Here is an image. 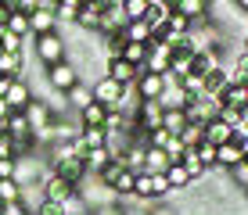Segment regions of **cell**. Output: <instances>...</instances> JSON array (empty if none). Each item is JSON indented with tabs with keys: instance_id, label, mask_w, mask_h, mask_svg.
Segmentation results:
<instances>
[{
	"instance_id": "obj_46",
	"label": "cell",
	"mask_w": 248,
	"mask_h": 215,
	"mask_svg": "<svg viewBox=\"0 0 248 215\" xmlns=\"http://www.w3.org/2000/svg\"><path fill=\"white\" fill-rule=\"evenodd\" d=\"M234 7H237V11H245V14H248V0H234Z\"/></svg>"
},
{
	"instance_id": "obj_10",
	"label": "cell",
	"mask_w": 248,
	"mask_h": 215,
	"mask_svg": "<svg viewBox=\"0 0 248 215\" xmlns=\"http://www.w3.org/2000/svg\"><path fill=\"white\" fill-rule=\"evenodd\" d=\"M230 140H234V126H230V122H223L219 115L205 122V143L219 147V143H230Z\"/></svg>"
},
{
	"instance_id": "obj_8",
	"label": "cell",
	"mask_w": 248,
	"mask_h": 215,
	"mask_svg": "<svg viewBox=\"0 0 248 215\" xmlns=\"http://www.w3.org/2000/svg\"><path fill=\"white\" fill-rule=\"evenodd\" d=\"M108 4H97V0H87L79 7V18H76V29L83 32H101V14H105Z\"/></svg>"
},
{
	"instance_id": "obj_18",
	"label": "cell",
	"mask_w": 248,
	"mask_h": 215,
	"mask_svg": "<svg viewBox=\"0 0 248 215\" xmlns=\"http://www.w3.org/2000/svg\"><path fill=\"white\" fill-rule=\"evenodd\" d=\"M79 147H83V151L108 147V133H105L101 126H83V133H79Z\"/></svg>"
},
{
	"instance_id": "obj_2",
	"label": "cell",
	"mask_w": 248,
	"mask_h": 215,
	"mask_svg": "<svg viewBox=\"0 0 248 215\" xmlns=\"http://www.w3.org/2000/svg\"><path fill=\"white\" fill-rule=\"evenodd\" d=\"M44 83L54 93H68L76 83H83V72H79V65H76V61H68V57H65V61L44 68Z\"/></svg>"
},
{
	"instance_id": "obj_39",
	"label": "cell",
	"mask_w": 248,
	"mask_h": 215,
	"mask_svg": "<svg viewBox=\"0 0 248 215\" xmlns=\"http://www.w3.org/2000/svg\"><path fill=\"white\" fill-rule=\"evenodd\" d=\"M0 179H15V158H0Z\"/></svg>"
},
{
	"instance_id": "obj_35",
	"label": "cell",
	"mask_w": 248,
	"mask_h": 215,
	"mask_svg": "<svg viewBox=\"0 0 248 215\" xmlns=\"http://www.w3.org/2000/svg\"><path fill=\"white\" fill-rule=\"evenodd\" d=\"M166 29H169V32H180V36H184V32H187V29H191V22H187V18H184V14H176V11H169V18H166Z\"/></svg>"
},
{
	"instance_id": "obj_5",
	"label": "cell",
	"mask_w": 248,
	"mask_h": 215,
	"mask_svg": "<svg viewBox=\"0 0 248 215\" xmlns=\"http://www.w3.org/2000/svg\"><path fill=\"white\" fill-rule=\"evenodd\" d=\"M72 190H76V186L68 183V179H62L54 169H47L44 179H40V194H44V201H54V204H58V201H65Z\"/></svg>"
},
{
	"instance_id": "obj_40",
	"label": "cell",
	"mask_w": 248,
	"mask_h": 215,
	"mask_svg": "<svg viewBox=\"0 0 248 215\" xmlns=\"http://www.w3.org/2000/svg\"><path fill=\"white\" fill-rule=\"evenodd\" d=\"M40 7V0H15V11H25V14H32Z\"/></svg>"
},
{
	"instance_id": "obj_41",
	"label": "cell",
	"mask_w": 248,
	"mask_h": 215,
	"mask_svg": "<svg viewBox=\"0 0 248 215\" xmlns=\"http://www.w3.org/2000/svg\"><path fill=\"white\" fill-rule=\"evenodd\" d=\"M32 215H62V208H58L54 201H44V204H40V208L32 212Z\"/></svg>"
},
{
	"instance_id": "obj_26",
	"label": "cell",
	"mask_w": 248,
	"mask_h": 215,
	"mask_svg": "<svg viewBox=\"0 0 248 215\" xmlns=\"http://www.w3.org/2000/svg\"><path fill=\"white\" fill-rule=\"evenodd\" d=\"M119 57H123V61H130V65H137V68H144V57H148V43H123Z\"/></svg>"
},
{
	"instance_id": "obj_12",
	"label": "cell",
	"mask_w": 248,
	"mask_h": 215,
	"mask_svg": "<svg viewBox=\"0 0 248 215\" xmlns=\"http://www.w3.org/2000/svg\"><path fill=\"white\" fill-rule=\"evenodd\" d=\"M44 32H58V18L47 7H36L29 14V36H44Z\"/></svg>"
},
{
	"instance_id": "obj_37",
	"label": "cell",
	"mask_w": 248,
	"mask_h": 215,
	"mask_svg": "<svg viewBox=\"0 0 248 215\" xmlns=\"http://www.w3.org/2000/svg\"><path fill=\"white\" fill-rule=\"evenodd\" d=\"M0 215H29V208L22 201H11V204H0Z\"/></svg>"
},
{
	"instance_id": "obj_23",
	"label": "cell",
	"mask_w": 248,
	"mask_h": 215,
	"mask_svg": "<svg viewBox=\"0 0 248 215\" xmlns=\"http://www.w3.org/2000/svg\"><path fill=\"white\" fill-rule=\"evenodd\" d=\"M58 208H62V215H90V204L83 201L79 190H72L65 201H58Z\"/></svg>"
},
{
	"instance_id": "obj_20",
	"label": "cell",
	"mask_w": 248,
	"mask_h": 215,
	"mask_svg": "<svg viewBox=\"0 0 248 215\" xmlns=\"http://www.w3.org/2000/svg\"><path fill=\"white\" fill-rule=\"evenodd\" d=\"M22 72H25V54H7V50H0V75L22 79Z\"/></svg>"
},
{
	"instance_id": "obj_47",
	"label": "cell",
	"mask_w": 248,
	"mask_h": 215,
	"mask_svg": "<svg viewBox=\"0 0 248 215\" xmlns=\"http://www.w3.org/2000/svg\"><path fill=\"white\" fill-rule=\"evenodd\" d=\"M209 4H212V0H209Z\"/></svg>"
},
{
	"instance_id": "obj_21",
	"label": "cell",
	"mask_w": 248,
	"mask_h": 215,
	"mask_svg": "<svg viewBox=\"0 0 248 215\" xmlns=\"http://www.w3.org/2000/svg\"><path fill=\"white\" fill-rule=\"evenodd\" d=\"M169 0H151V7H148V14H144L140 22H148L151 29H158V25H166V18H169Z\"/></svg>"
},
{
	"instance_id": "obj_43",
	"label": "cell",
	"mask_w": 248,
	"mask_h": 215,
	"mask_svg": "<svg viewBox=\"0 0 248 215\" xmlns=\"http://www.w3.org/2000/svg\"><path fill=\"white\" fill-rule=\"evenodd\" d=\"M7 18H11V7L0 4V29H7Z\"/></svg>"
},
{
	"instance_id": "obj_11",
	"label": "cell",
	"mask_w": 248,
	"mask_h": 215,
	"mask_svg": "<svg viewBox=\"0 0 248 215\" xmlns=\"http://www.w3.org/2000/svg\"><path fill=\"white\" fill-rule=\"evenodd\" d=\"M169 7H173L176 14H184L187 22L209 18V0H169Z\"/></svg>"
},
{
	"instance_id": "obj_28",
	"label": "cell",
	"mask_w": 248,
	"mask_h": 215,
	"mask_svg": "<svg viewBox=\"0 0 248 215\" xmlns=\"http://www.w3.org/2000/svg\"><path fill=\"white\" fill-rule=\"evenodd\" d=\"M187 126V111L173 108V111H162V129H169L173 136H180V129Z\"/></svg>"
},
{
	"instance_id": "obj_25",
	"label": "cell",
	"mask_w": 248,
	"mask_h": 215,
	"mask_svg": "<svg viewBox=\"0 0 248 215\" xmlns=\"http://www.w3.org/2000/svg\"><path fill=\"white\" fill-rule=\"evenodd\" d=\"M176 140L184 143V147H198V143L205 140V122H187L184 129H180V136Z\"/></svg>"
},
{
	"instance_id": "obj_33",
	"label": "cell",
	"mask_w": 248,
	"mask_h": 215,
	"mask_svg": "<svg viewBox=\"0 0 248 215\" xmlns=\"http://www.w3.org/2000/svg\"><path fill=\"white\" fill-rule=\"evenodd\" d=\"M230 183H234L241 194H248V161H241V165L230 169Z\"/></svg>"
},
{
	"instance_id": "obj_24",
	"label": "cell",
	"mask_w": 248,
	"mask_h": 215,
	"mask_svg": "<svg viewBox=\"0 0 248 215\" xmlns=\"http://www.w3.org/2000/svg\"><path fill=\"white\" fill-rule=\"evenodd\" d=\"M105 118H108V108L97 104V100H90V104L79 111V122L83 126H105Z\"/></svg>"
},
{
	"instance_id": "obj_13",
	"label": "cell",
	"mask_w": 248,
	"mask_h": 215,
	"mask_svg": "<svg viewBox=\"0 0 248 215\" xmlns=\"http://www.w3.org/2000/svg\"><path fill=\"white\" fill-rule=\"evenodd\" d=\"M4 100H7V108H11V111H25V108H29V100H32V86L25 79H15Z\"/></svg>"
},
{
	"instance_id": "obj_29",
	"label": "cell",
	"mask_w": 248,
	"mask_h": 215,
	"mask_svg": "<svg viewBox=\"0 0 248 215\" xmlns=\"http://www.w3.org/2000/svg\"><path fill=\"white\" fill-rule=\"evenodd\" d=\"M119 7H123V14H126V22H140L144 14H148V7H151V0H119Z\"/></svg>"
},
{
	"instance_id": "obj_48",
	"label": "cell",
	"mask_w": 248,
	"mask_h": 215,
	"mask_svg": "<svg viewBox=\"0 0 248 215\" xmlns=\"http://www.w3.org/2000/svg\"><path fill=\"white\" fill-rule=\"evenodd\" d=\"M245 83H248V79H245Z\"/></svg>"
},
{
	"instance_id": "obj_1",
	"label": "cell",
	"mask_w": 248,
	"mask_h": 215,
	"mask_svg": "<svg viewBox=\"0 0 248 215\" xmlns=\"http://www.w3.org/2000/svg\"><path fill=\"white\" fill-rule=\"evenodd\" d=\"M32 43V50H36V57H40V65H58V61H65L68 57V43L62 32H44V36H29Z\"/></svg>"
},
{
	"instance_id": "obj_14",
	"label": "cell",
	"mask_w": 248,
	"mask_h": 215,
	"mask_svg": "<svg viewBox=\"0 0 248 215\" xmlns=\"http://www.w3.org/2000/svg\"><path fill=\"white\" fill-rule=\"evenodd\" d=\"M112 151L108 147H93V151H83V165H87V176H97V172H105L112 165Z\"/></svg>"
},
{
	"instance_id": "obj_36",
	"label": "cell",
	"mask_w": 248,
	"mask_h": 215,
	"mask_svg": "<svg viewBox=\"0 0 248 215\" xmlns=\"http://www.w3.org/2000/svg\"><path fill=\"white\" fill-rule=\"evenodd\" d=\"M0 158H15V136L0 129Z\"/></svg>"
},
{
	"instance_id": "obj_32",
	"label": "cell",
	"mask_w": 248,
	"mask_h": 215,
	"mask_svg": "<svg viewBox=\"0 0 248 215\" xmlns=\"http://www.w3.org/2000/svg\"><path fill=\"white\" fill-rule=\"evenodd\" d=\"M11 201H22V186L15 179H0V204H11Z\"/></svg>"
},
{
	"instance_id": "obj_22",
	"label": "cell",
	"mask_w": 248,
	"mask_h": 215,
	"mask_svg": "<svg viewBox=\"0 0 248 215\" xmlns=\"http://www.w3.org/2000/svg\"><path fill=\"white\" fill-rule=\"evenodd\" d=\"M133 186H137V172H130V169H123L112 179V194L115 197H133Z\"/></svg>"
},
{
	"instance_id": "obj_34",
	"label": "cell",
	"mask_w": 248,
	"mask_h": 215,
	"mask_svg": "<svg viewBox=\"0 0 248 215\" xmlns=\"http://www.w3.org/2000/svg\"><path fill=\"white\" fill-rule=\"evenodd\" d=\"M194 154H198V158H202V165L205 169H216V147H212V143H198V147H194Z\"/></svg>"
},
{
	"instance_id": "obj_6",
	"label": "cell",
	"mask_w": 248,
	"mask_h": 215,
	"mask_svg": "<svg viewBox=\"0 0 248 215\" xmlns=\"http://www.w3.org/2000/svg\"><path fill=\"white\" fill-rule=\"evenodd\" d=\"M169 61H173V47H169V43L151 40V43H148V57H144V68H148V72L169 75Z\"/></svg>"
},
{
	"instance_id": "obj_3",
	"label": "cell",
	"mask_w": 248,
	"mask_h": 215,
	"mask_svg": "<svg viewBox=\"0 0 248 215\" xmlns=\"http://www.w3.org/2000/svg\"><path fill=\"white\" fill-rule=\"evenodd\" d=\"M166 86H169V75H162V72H148V68H140V75H137L133 90H137V97H140V100H158L162 93H166Z\"/></svg>"
},
{
	"instance_id": "obj_9",
	"label": "cell",
	"mask_w": 248,
	"mask_h": 215,
	"mask_svg": "<svg viewBox=\"0 0 248 215\" xmlns=\"http://www.w3.org/2000/svg\"><path fill=\"white\" fill-rule=\"evenodd\" d=\"M105 75H108V79H115L119 86H133L137 75H140V68L130 65V61H123V57H112V61L105 65Z\"/></svg>"
},
{
	"instance_id": "obj_38",
	"label": "cell",
	"mask_w": 248,
	"mask_h": 215,
	"mask_svg": "<svg viewBox=\"0 0 248 215\" xmlns=\"http://www.w3.org/2000/svg\"><path fill=\"white\" fill-rule=\"evenodd\" d=\"M166 154H169V161H180V158H184V143L173 136V140H169V147H166Z\"/></svg>"
},
{
	"instance_id": "obj_19",
	"label": "cell",
	"mask_w": 248,
	"mask_h": 215,
	"mask_svg": "<svg viewBox=\"0 0 248 215\" xmlns=\"http://www.w3.org/2000/svg\"><path fill=\"white\" fill-rule=\"evenodd\" d=\"M166 183H169V190H187L194 179H191V172H187L180 161H173V165L166 169Z\"/></svg>"
},
{
	"instance_id": "obj_30",
	"label": "cell",
	"mask_w": 248,
	"mask_h": 215,
	"mask_svg": "<svg viewBox=\"0 0 248 215\" xmlns=\"http://www.w3.org/2000/svg\"><path fill=\"white\" fill-rule=\"evenodd\" d=\"M25 43H29V40H22V36H15V32L0 29V50H7V54H25Z\"/></svg>"
},
{
	"instance_id": "obj_17",
	"label": "cell",
	"mask_w": 248,
	"mask_h": 215,
	"mask_svg": "<svg viewBox=\"0 0 248 215\" xmlns=\"http://www.w3.org/2000/svg\"><path fill=\"white\" fill-rule=\"evenodd\" d=\"M119 36H123L126 43H151V36H155V29H151L148 22H126Z\"/></svg>"
},
{
	"instance_id": "obj_4",
	"label": "cell",
	"mask_w": 248,
	"mask_h": 215,
	"mask_svg": "<svg viewBox=\"0 0 248 215\" xmlns=\"http://www.w3.org/2000/svg\"><path fill=\"white\" fill-rule=\"evenodd\" d=\"M90 90H93V100H97V104H105L108 111H119V104H123V90H126V86H119L115 79L101 75V79L93 83Z\"/></svg>"
},
{
	"instance_id": "obj_7",
	"label": "cell",
	"mask_w": 248,
	"mask_h": 215,
	"mask_svg": "<svg viewBox=\"0 0 248 215\" xmlns=\"http://www.w3.org/2000/svg\"><path fill=\"white\" fill-rule=\"evenodd\" d=\"M216 104L219 108H234V111H248V83H241V79H234V83H227V90L216 97Z\"/></svg>"
},
{
	"instance_id": "obj_45",
	"label": "cell",
	"mask_w": 248,
	"mask_h": 215,
	"mask_svg": "<svg viewBox=\"0 0 248 215\" xmlns=\"http://www.w3.org/2000/svg\"><path fill=\"white\" fill-rule=\"evenodd\" d=\"M7 115H11V108H7V100H4V97H0V122H4V118H7Z\"/></svg>"
},
{
	"instance_id": "obj_27",
	"label": "cell",
	"mask_w": 248,
	"mask_h": 215,
	"mask_svg": "<svg viewBox=\"0 0 248 215\" xmlns=\"http://www.w3.org/2000/svg\"><path fill=\"white\" fill-rule=\"evenodd\" d=\"M173 161H169V154L162 147H148V158H144V172H166Z\"/></svg>"
},
{
	"instance_id": "obj_16",
	"label": "cell",
	"mask_w": 248,
	"mask_h": 215,
	"mask_svg": "<svg viewBox=\"0 0 248 215\" xmlns=\"http://www.w3.org/2000/svg\"><path fill=\"white\" fill-rule=\"evenodd\" d=\"M90 100H93V90H90V86H87V83H76V86H72V90H68V93H65V104H68V111H76V115H79V111H83V108H87V104H90Z\"/></svg>"
},
{
	"instance_id": "obj_44",
	"label": "cell",
	"mask_w": 248,
	"mask_h": 215,
	"mask_svg": "<svg viewBox=\"0 0 248 215\" xmlns=\"http://www.w3.org/2000/svg\"><path fill=\"white\" fill-rule=\"evenodd\" d=\"M237 147H241V154H245V161H248V133H245V136H237Z\"/></svg>"
},
{
	"instance_id": "obj_15",
	"label": "cell",
	"mask_w": 248,
	"mask_h": 215,
	"mask_svg": "<svg viewBox=\"0 0 248 215\" xmlns=\"http://www.w3.org/2000/svg\"><path fill=\"white\" fill-rule=\"evenodd\" d=\"M245 161V154H241V147H237V140H230V143H219L216 147V169H234V165H241Z\"/></svg>"
},
{
	"instance_id": "obj_31",
	"label": "cell",
	"mask_w": 248,
	"mask_h": 215,
	"mask_svg": "<svg viewBox=\"0 0 248 215\" xmlns=\"http://www.w3.org/2000/svg\"><path fill=\"white\" fill-rule=\"evenodd\" d=\"M7 32L29 40V14H25V11H11V18H7Z\"/></svg>"
},
{
	"instance_id": "obj_42",
	"label": "cell",
	"mask_w": 248,
	"mask_h": 215,
	"mask_svg": "<svg viewBox=\"0 0 248 215\" xmlns=\"http://www.w3.org/2000/svg\"><path fill=\"white\" fill-rule=\"evenodd\" d=\"M15 75H0V97H7V90H11Z\"/></svg>"
}]
</instances>
